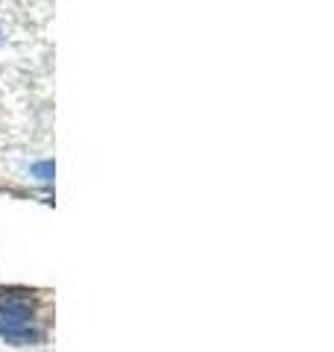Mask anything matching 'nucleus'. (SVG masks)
Masks as SVG:
<instances>
[{"label": "nucleus", "instance_id": "1", "mask_svg": "<svg viewBox=\"0 0 334 352\" xmlns=\"http://www.w3.org/2000/svg\"><path fill=\"white\" fill-rule=\"evenodd\" d=\"M32 296L27 291H0V317L6 320H30Z\"/></svg>", "mask_w": 334, "mask_h": 352}, {"label": "nucleus", "instance_id": "2", "mask_svg": "<svg viewBox=\"0 0 334 352\" xmlns=\"http://www.w3.org/2000/svg\"><path fill=\"white\" fill-rule=\"evenodd\" d=\"M0 335L9 344H38L41 340V332L30 326V320H6V317H0Z\"/></svg>", "mask_w": 334, "mask_h": 352}, {"label": "nucleus", "instance_id": "3", "mask_svg": "<svg viewBox=\"0 0 334 352\" xmlns=\"http://www.w3.org/2000/svg\"><path fill=\"white\" fill-rule=\"evenodd\" d=\"M32 173L38 179H53V162H41V164H32Z\"/></svg>", "mask_w": 334, "mask_h": 352}]
</instances>
